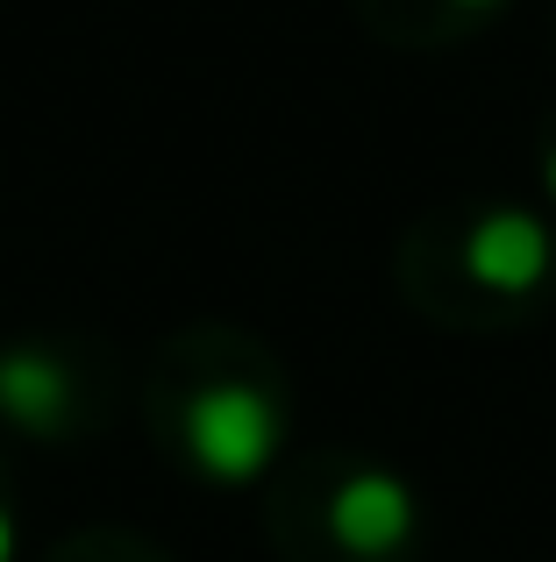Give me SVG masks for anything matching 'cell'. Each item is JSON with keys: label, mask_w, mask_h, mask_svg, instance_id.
Segmentation results:
<instances>
[{"label": "cell", "mask_w": 556, "mask_h": 562, "mask_svg": "<svg viewBox=\"0 0 556 562\" xmlns=\"http://www.w3.org/2000/svg\"><path fill=\"white\" fill-rule=\"evenodd\" d=\"M179 449L200 484L251 492L286 449V406L251 378H214L179 406Z\"/></svg>", "instance_id": "6da1fadb"}, {"label": "cell", "mask_w": 556, "mask_h": 562, "mask_svg": "<svg viewBox=\"0 0 556 562\" xmlns=\"http://www.w3.org/2000/svg\"><path fill=\"white\" fill-rule=\"evenodd\" d=\"M321 527H329V541L349 562H392V555L414 549V535H421V492L400 477V470L364 463L329 492Z\"/></svg>", "instance_id": "7a4b0ae2"}, {"label": "cell", "mask_w": 556, "mask_h": 562, "mask_svg": "<svg viewBox=\"0 0 556 562\" xmlns=\"http://www.w3.org/2000/svg\"><path fill=\"white\" fill-rule=\"evenodd\" d=\"M549 271H556V235L535 206L500 200L471 214V228H464V278L471 285L500 292V300H529L549 285Z\"/></svg>", "instance_id": "3957f363"}, {"label": "cell", "mask_w": 556, "mask_h": 562, "mask_svg": "<svg viewBox=\"0 0 556 562\" xmlns=\"http://www.w3.org/2000/svg\"><path fill=\"white\" fill-rule=\"evenodd\" d=\"M71 413H79V378H71L65 357H51V349H0V420L14 427V435L29 441H57L71 427Z\"/></svg>", "instance_id": "277c9868"}, {"label": "cell", "mask_w": 556, "mask_h": 562, "mask_svg": "<svg viewBox=\"0 0 556 562\" xmlns=\"http://www.w3.org/2000/svg\"><path fill=\"white\" fill-rule=\"evenodd\" d=\"M22 555V520H14V506L0 498V562H14Z\"/></svg>", "instance_id": "5b68a950"}, {"label": "cell", "mask_w": 556, "mask_h": 562, "mask_svg": "<svg viewBox=\"0 0 556 562\" xmlns=\"http://www.w3.org/2000/svg\"><path fill=\"white\" fill-rule=\"evenodd\" d=\"M543 192H549V206H556V143L543 150Z\"/></svg>", "instance_id": "8992f818"}, {"label": "cell", "mask_w": 556, "mask_h": 562, "mask_svg": "<svg viewBox=\"0 0 556 562\" xmlns=\"http://www.w3.org/2000/svg\"><path fill=\"white\" fill-rule=\"evenodd\" d=\"M449 8H471V14H486V8H507V0H449Z\"/></svg>", "instance_id": "52a82bcc"}]
</instances>
